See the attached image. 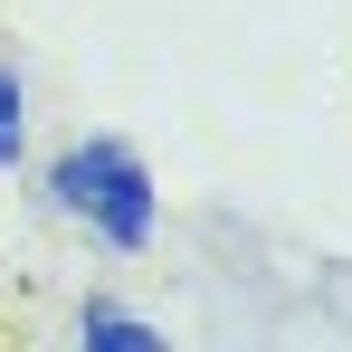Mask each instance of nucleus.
Returning <instances> with one entry per match:
<instances>
[{
  "label": "nucleus",
  "mask_w": 352,
  "mask_h": 352,
  "mask_svg": "<svg viewBox=\"0 0 352 352\" xmlns=\"http://www.w3.org/2000/svg\"><path fill=\"white\" fill-rule=\"evenodd\" d=\"M48 200H58L67 219H86V229L105 238V248H153V219H162V200H153V172H143V153L133 143H76L48 162Z\"/></svg>",
  "instance_id": "nucleus-1"
},
{
  "label": "nucleus",
  "mask_w": 352,
  "mask_h": 352,
  "mask_svg": "<svg viewBox=\"0 0 352 352\" xmlns=\"http://www.w3.org/2000/svg\"><path fill=\"white\" fill-rule=\"evenodd\" d=\"M76 333H86V343H124V352H162V333H153L143 314H115V305H86Z\"/></svg>",
  "instance_id": "nucleus-2"
},
{
  "label": "nucleus",
  "mask_w": 352,
  "mask_h": 352,
  "mask_svg": "<svg viewBox=\"0 0 352 352\" xmlns=\"http://www.w3.org/2000/svg\"><path fill=\"white\" fill-rule=\"evenodd\" d=\"M19 143H29V96H19V67H0V172L19 162Z\"/></svg>",
  "instance_id": "nucleus-3"
}]
</instances>
